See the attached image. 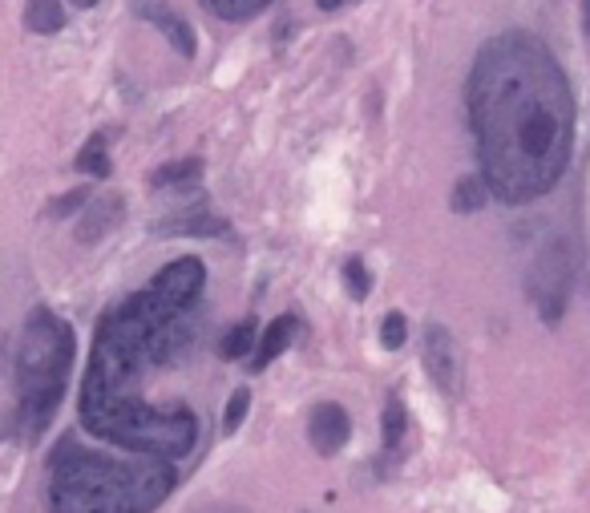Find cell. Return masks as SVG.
<instances>
[{"instance_id": "obj_1", "label": "cell", "mask_w": 590, "mask_h": 513, "mask_svg": "<svg viewBox=\"0 0 590 513\" xmlns=\"http://www.w3.org/2000/svg\"><path fill=\"white\" fill-rule=\"evenodd\" d=\"M469 110L489 186L506 198H538L570 154L574 106L554 57L530 37L485 45L469 81Z\"/></svg>"}, {"instance_id": "obj_5", "label": "cell", "mask_w": 590, "mask_h": 513, "mask_svg": "<svg viewBox=\"0 0 590 513\" xmlns=\"http://www.w3.org/2000/svg\"><path fill=\"white\" fill-rule=\"evenodd\" d=\"M574 271H578V247L570 239H550L534 267H530V299L538 303V312L546 324H558L562 312H566V291L574 283Z\"/></svg>"}, {"instance_id": "obj_19", "label": "cell", "mask_w": 590, "mask_h": 513, "mask_svg": "<svg viewBox=\"0 0 590 513\" xmlns=\"http://www.w3.org/2000/svg\"><path fill=\"white\" fill-rule=\"evenodd\" d=\"M405 336H409L405 316H401V312H388V316H384V324H380V344H384L388 352H397V348L405 344Z\"/></svg>"}, {"instance_id": "obj_6", "label": "cell", "mask_w": 590, "mask_h": 513, "mask_svg": "<svg viewBox=\"0 0 590 513\" xmlns=\"http://www.w3.org/2000/svg\"><path fill=\"white\" fill-rule=\"evenodd\" d=\"M203 279H207V271H203L199 259H178V263H170V267H162V271L154 275L150 295H154L158 303L174 307V312H182V307H190L194 295L203 291Z\"/></svg>"}, {"instance_id": "obj_18", "label": "cell", "mask_w": 590, "mask_h": 513, "mask_svg": "<svg viewBox=\"0 0 590 513\" xmlns=\"http://www.w3.org/2000/svg\"><path fill=\"white\" fill-rule=\"evenodd\" d=\"M199 174H203L199 158H182V162H170V166L154 170V186H182V182H194Z\"/></svg>"}, {"instance_id": "obj_8", "label": "cell", "mask_w": 590, "mask_h": 513, "mask_svg": "<svg viewBox=\"0 0 590 513\" xmlns=\"http://www.w3.org/2000/svg\"><path fill=\"white\" fill-rule=\"evenodd\" d=\"M352 437V425H348V413L340 404H316L312 417H308V441L320 457H336Z\"/></svg>"}, {"instance_id": "obj_24", "label": "cell", "mask_w": 590, "mask_h": 513, "mask_svg": "<svg viewBox=\"0 0 590 513\" xmlns=\"http://www.w3.org/2000/svg\"><path fill=\"white\" fill-rule=\"evenodd\" d=\"M320 9H340V5H348V0H316Z\"/></svg>"}, {"instance_id": "obj_11", "label": "cell", "mask_w": 590, "mask_h": 513, "mask_svg": "<svg viewBox=\"0 0 590 513\" xmlns=\"http://www.w3.org/2000/svg\"><path fill=\"white\" fill-rule=\"evenodd\" d=\"M291 336H295V316H279V320H271V328L263 332V340H259V348H255V356H251V368H255V372H263L275 356H283V352H287Z\"/></svg>"}, {"instance_id": "obj_23", "label": "cell", "mask_w": 590, "mask_h": 513, "mask_svg": "<svg viewBox=\"0 0 590 513\" xmlns=\"http://www.w3.org/2000/svg\"><path fill=\"white\" fill-rule=\"evenodd\" d=\"M85 202H89V190H69L65 198L49 202V207H45V215H49V219H65V215H73L77 207H85Z\"/></svg>"}, {"instance_id": "obj_9", "label": "cell", "mask_w": 590, "mask_h": 513, "mask_svg": "<svg viewBox=\"0 0 590 513\" xmlns=\"http://www.w3.org/2000/svg\"><path fill=\"white\" fill-rule=\"evenodd\" d=\"M134 13H138L142 21H150V25L174 45L178 57H194V29H190L170 5H162V0H134Z\"/></svg>"}, {"instance_id": "obj_13", "label": "cell", "mask_w": 590, "mask_h": 513, "mask_svg": "<svg viewBox=\"0 0 590 513\" xmlns=\"http://www.w3.org/2000/svg\"><path fill=\"white\" fill-rule=\"evenodd\" d=\"M162 235H223L227 223L219 215H186V219H170L158 227Z\"/></svg>"}, {"instance_id": "obj_25", "label": "cell", "mask_w": 590, "mask_h": 513, "mask_svg": "<svg viewBox=\"0 0 590 513\" xmlns=\"http://www.w3.org/2000/svg\"><path fill=\"white\" fill-rule=\"evenodd\" d=\"M73 5H77V9H93V5H97V0H73Z\"/></svg>"}, {"instance_id": "obj_14", "label": "cell", "mask_w": 590, "mask_h": 513, "mask_svg": "<svg viewBox=\"0 0 590 513\" xmlns=\"http://www.w3.org/2000/svg\"><path fill=\"white\" fill-rule=\"evenodd\" d=\"M485 202H489V190H485L481 178L465 174V178L453 186V211H457V215H473V211L485 207Z\"/></svg>"}, {"instance_id": "obj_16", "label": "cell", "mask_w": 590, "mask_h": 513, "mask_svg": "<svg viewBox=\"0 0 590 513\" xmlns=\"http://www.w3.org/2000/svg\"><path fill=\"white\" fill-rule=\"evenodd\" d=\"M77 170H85V174H93V178H106V174H110V154H106V138H102V134L89 138V142L81 146Z\"/></svg>"}, {"instance_id": "obj_15", "label": "cell", "mask_w": 590, "mask_h": 513, "mask_svg": "<svg viewBox=\"0 0 590 513\" xmlns=\"http://www.w3.org/2000/svg\"><path fill=\"white\" fill-rule=\"evenodd\" d=\"M405 404H401V396H388V404H384V453L392 457V453H401V441H405Z\"/></svg>"}, {"instance_id": "obj_17", "label": "cell", "mask_w": 590, "mask_h": 513, "mask_svg": "<svg viewBox=\"0 0 590 513\" xmlns=\"http://www.w3.org/2000/svg\"><path fill=\"white\" fill-rule=\"evenodd\" d=\"M251 344H255V320H243V324H235V328L223 336L219 356H223V360H239V356L251 352Z\"/></svg>"}, {"instance_id": "obj_27", "label": "cell", "mask_w": 590, "mask_h": 513, "mask_svg": "<svg viewBox=\"0 0 590 513\" xmlns=\"http://www.w3.org/2000/svg\"><path fill=\"white\" fill-rule=\"evenodd\" d=\"M0 356H5V336H0Z\"/></svg>"}, {"instance_id": "obj_22", "label": "cell", "mask_w": 590, "mask_h": 513, "mask_svg": "<svg viewBox=\"0 0 590 513\" xmlns=\"http://www.w3.org/2000/svg\"><path fill=\"white\" fill-rule=\"evenodd\" d=\"M344 283H348V291L356 299H368V291H372V275H368V267L360 259H348L344 263Z\"/></svg>"}, {"instance_id": "obj_26", "label": "cell", "mask_w": 590, "mask_h": 513, "mask_svg": "<svg viewBox=\"0 0 590 513\" xmlns=\"http://www.w3.org/2000/svg\"><path fill=\"white\" fill-rule=\"evenodd\" d=\"M211 513H243V509H211Z\"/></svg>"}, {"instance_id": "obj_7", "label": "cell", "mask_w": 590, "mask_h": 513, "mask_svg": "<svg viewBox=\"0 0 590 513\" xmlns=\"http://www.w3.org/2000/svg\"><path fill=\"white\" fill-rule=\"evenodd\" d=\"M425 372L433 376V384L445 396H453L461 388V352H457V340L449 336V328H441V324L425 328Z\"/></svg>"}, {"instance_id": "obj_2", "label": "cell", "mask_w": 590, "mask_h": 513, "mask_svg": "<svg viewBox=\"0 0 590 513\" xmlns=\"http://www.w3.org/2000/svg\"><path fill=\"white\" fill-rule=\"evenodd\" d=\"M174 489V469L166 457H106L93 449L61 445L53 457L49 501L53 513H150Z\"/></svg>"}, {"instance_id": "obj_20", "label": "cell", "mask_w": 590, "mask_h": 513, "mask_svg": "<svg viewBox=\"0 0 590 513\" xmlns=\"http://www.w3.org/2000/svg\"><path fill=\"white\" fill-rule=\"evenodd\" d=\"M215 5V13L219 17H227V21H247V17H255L267 0H211Z\"/></svg>"}, {"instance_id": "obj_3", "label": "cell", "mask_w": 590, "mask_h": 513, "mask_svg": "<svg viewBox=\"0 0 590 513\" xmlns=\"http://www.w3.org/2000/svg\"><path fill=\"white\" fill-rule=\"evenodd\" d=\"M73 364V332L53 312H33L17 352V388H21V425L37 437L57 413L65 376Z\"/></svg>"}, {"instance_id": "obj_4", "label": "cell", "mask_w": 590, "mask_h": 513, "mask_svg": "<svg viewBox=\"0 0 590 513\" xmlns=\"http://www.w3.org/2000/svg\"><path fill=\"white\" fill-rule=\"evenodd\" d=\"M93 433L122 445V449L150 453V457H182L199 441V425H194L186 408H166V413H158V408H146L142 400L122 404L118 413H110Z\"/></svg>"}, {"instance_id": "obj_21", "label": "cell", "mask_w": 590, "mask_h": 513, "mask_svg": "<svg viewBox=\"0 0 590 513\" xmlns=\"http://www.w3.org/2000/svg\"><path fill=\"white\" fill-rule=\"evenodd\" d=\"M247 408H251V388L231 392V400H227V417H223V429H227V433H235V429L247 421Z\"/></svg>"}, {"instance_id": "obj_10", "label": "cell", "mask_w": 590, "mask_h": 513, "mask_svg": "<svg viewBox=\"0 0 590 513\" xmlns=\"http://www.w3.org/2000/svg\"><path fill=\"white\" fill-rule=\"evenodd\" d=\"M126 215V202L118 194H102V198H89L85 202V211L77 219V243H97V239H106Z\"/></svg>"}, {"instance_id": "obj_12", "label": "cell", "mask_w": 590, "mask_h": 513, "mask_svg": "<svg viewBox=\"0 0 590 513\" xmlns=\"http://www.w3.org/2000/svg\"><path fill=\"white\" fill-rule=\"evenodd\" d=\"M25 25H29L33 33H41V37L61 33V29H65V9H61V0H29Z\"/></svg>"}]
</instances>
